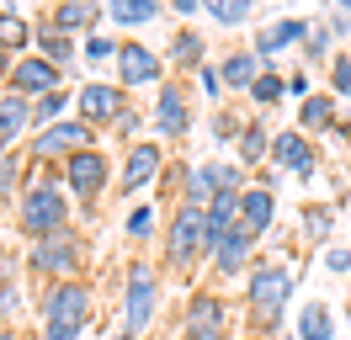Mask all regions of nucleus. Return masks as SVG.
<instances>
[{"instance_id": "f257e3e1", "label": "nucleus", "mask_w": 351, "mask_h": 340, "mask_svg": "<svg viewBox=\"0 0 351 340\" xmlns=\"http://www.w3.org/2000/svg\"><path fill=\"white\" fill-rule=\"evenodd\" d=\"M90 319V293L80 282H59L43 298V340H80Z\"/></svg>"}, {"instance_id": "f03ea898", "label": "nucleus", "mask_w": 351, "mask_h": 340, "mask_svg": "<svg viewBox=\"0 0 351 340\" xmlns=\"http://www.w3.org/2000/svg\"><path fill=\"white\" fill-rule=\"evenodd\" d=\"M64 218H69L64 191L53 186V181H38V186H27V197H22V218H16L27 234L48 239V234H59V229H64Z\"/></svg>"}, {"instance_id": "7ed1b4c3", "label": "nucleus", "mask_w": 351, "mask_h": 340, "mask_svg": "<svg viewBox=\"0 0 351 340\" xmlns=\"http://www.w3.org/2000/svg\"><path fill=\"white\" fill-rule=\"evenodd\" d=\"M287 298H293V271L287 266H261V271L250 276V308H256V319H261L266 330L282 319Z\"/></svg>"}, {"instance_id": "20e7f679", "label": "nucleus", "mask_w": 351, "mask_h": 340, "mask_svg": "<svg viewBox=\"0 0 351 340\" xmlns=\"http://www.w3.org/2000/svg\"><path fill=\"white\" fill-rule=\"evenodd\" d=\"M165 250H171V260L176 266H186V260H197L202 250H208V223H202V208H186L176 212V223H171V234H165Z\"/></svg>"}, {"instance_id": "39448f33", "label": "nucleus", "mask_w": 351, "mask_h": 340, "mask_svg": "<svg viewBox=\"0 0 351 340\" xmlns=\"http://www.w3.org/2000/svg\"><path fill=\"white\" fill-rule=\"evenodd\" d=\"M149 319H154V271L144 266V260H133V271H128V298H123V330H128V335H138Z\"/></svg>"}, {"instance_id": "423d86ee", "label": "nucleus", "mask_w": 351, "mask_h": 340, "mask_svg": "<svg viewBox=\"0 0 351 340\" xmlns=\"http://www.w3.org/2000/svg\"><path fill=\"white\" fill-rule=\"evenodd\" d=\"M53 90H59V69H53L43 53L11 64V96H38V101H43V96H53Z\"/></svg>"}, {"instance_id": "0eeeda50", "label": "nucleus", "mask_w": 351, "mask_h": 340, "mask_svg": "<svg viewBox=\"0 0 351 340\" xmlns=\"http://www.w3.org/2000/svg\"><path fill=\"white\" fill-rule=\"evenodd\" d=\"M32 266H38V271H53V276H69L75 271V266H80V239H75V234H48V239H38V250H32Z\"/></svg>"}, {"instance_id": "6e6552de", "label": "nucleus", "mask_w": 351, "mask_h": 340, "mask_svg": "<svg viewBox=\"0 0 351 340\" xmlns=\"http://www.w3.org/2000/svg\"><path fill=\"white\" fill-rule=\"evenodd\" d=\"M160 170H165V154H160V149H154V144H133V149H128V160H123V175H117V186L133 197V191L154 186V175H160Z\"/></svg>"}, {"instance_id": "1a4fd4ad", "label": "nucleus", "mask_w": 351, "mask_h": 340, "mask_svg": "<svg viewBox=\"0 0 351 340\" xmlns=\"http://www.w3.org/2000/svg\"><path fill=\"white\" fill-rule=\"evenodd\" d=\"M64 181L75 191H80V197H96V191L107 186V160H101V154H96V149H80V154H69V165H64Z\"/></svg>"}, {"instance_id": "9d476101", "label": "nucleus", "mask_w": 351, "mask_h": 340, "mask_svg": "<svg viewBox=\"0 0 351 340\" xmlns=\"http://www.w3.org/2000/svg\"><path fill=\"white\" fill-rule=\"evenodd\" d=\"M223 335V303L213 293H202L186 303V340H219Z\"/></svg>"}, {"instance_id": "9b49d317", "label": "nucleus", "mask_w": 351, "mask_h": 340, "mask_svg": "<svg viewBox=\"0 0 351 340\" xmlns=\"http://www.w3.org/2000/svg\"><path fill=\"white\" fill-rule=\"evenodd\" d=\"M86 138H90V123H53V127H43L38 138H32V154L38 160H48V154H64V149H86Z\"/></svg>"}, {"instance_id": "f8f14e48", "label": "nucleus", "mask_w": 351, "mask_h": 340, "mask_svg": "<svg viewBox=\"0 0 351 340\" xmlns=\"http://www.w3.org/2000/svg\"><path fill=\"white\" fill-rule=\"evenodd\" d=\"M117 75H123V85H154V80H160V59H154V48H144V42H123V53H117Z\"/></svg>"}, {"instance_id": "ddd939ff", "label": "nucleus", "mask_w": 351, "mask_h": 340, "mask_svg": "<svg viewBox=\"0 0 351 340\" xmlns=\"http://www.w3.org/2000/svg\"><path fill=\"white\" fill-rule=\"evenodd\" d=\"M128 106H123V90L117 85H86L80 90V117L86 123H117Z\"/></svg>"}, {"instance_id": "4468645a", "label": "nucleus", "mask_w": 351, "mask_h": 340, "mask_svg": "<svg viewBox=\"0 0 351 340\" xmlns=\"http://www.w3.org/2000/svg\"><path fill=\"white\" fill-rule=\"evenodd\" d=\"M186 123H192V112H186V96L176 90V85H165L160 90V101H154V133H186Z\"/></svg>"}, {"instance_id": "2eb2a0df", "label": "nucleus", "mask_w": 351, "mask_h": 340, "mask_svg": "<svg viewBox=\"0 0 351 340\" xmlns=\"http://www.w3.org/2000/svg\"><path fill=\"white\" fill-rule=\"evenodd\" d=\"M308 32H314L308 21H298V16H282V21H271V27L261 32V42H256V53H261V59H271V53H282L287 42H304Z\"/></svg>"}, {"instance_id": "dca6fc26", "label": "nucleus", "mask_w": 351, "mask_h": 340, "mask_svg": "<svg viewBox=\"0 0 351 340\" xmlns=\"http://www.w3.org/2000/svg\"><path fill=\"white\" fill-rule=\"evenodd\" d=\"M271 160L287 165V170H298V175H308V170H314V149H308L304 133H277V138H271Z\"/></svg>"}, {"instance_id": "f3484780", "label": "nucleus", "mask_w": 351, "mask_h": 340, "mask_svg": "<svg viewBox=\"0 0 351 340\" xmlns=\"http://www.w3.org/2000/svg\"><path fill=\"white\" fill-rule=\"evenodd\" d=\"M27 123H32V101L27 96H0V149L16 144L27 133Z\"/></svg>"}, {"instance_id": "a211bd4d", "label": "nucleus", "mask_w": 351, "mask_h": 340, "mask_svg": "<svg viewBox=\"0 0 351 340\" xmlns=\"http://www.w3.org/2000/svg\"><path fill=\"white\" fill-rule=\"evenodd\" d=\"M256 80H261V53H256V48L223 59V85H229V90H256Z\"/></svg>"}, {"instance_id": "6ab92c4d", "label": "nucleus", "mask_w": 351, "mask_h": 340, "mask_svg": "<svg viewBox=\"0 0 351 340\" xmlns=\"http://www.w3.org/2000/svg\"><path fill=\"white\" fill-rule=\"evenodd\" d=\"M208 255H213V266H219V271H240L245 255H250V229H245V223H240V229H229Z\"/></svg>"}, {"instance_id": "aec40b11", "label": "nucleus", "mask_w": 351, "mask_h": 340, "mask_svg": "<svg viewBox=\"0 0 351 340\" xmlns=\"http://www.w3.org/2000/svg\"><path fill=\"white\" fill-rule=\"evenodd\" d=\"M271 212H277V202H271V191H261V186H245V197H240V223L250 234H261L266 223H271Z\"/></svg>"}, {"instance_id": "412c9836", "label": "nucleus", "mask_w": 351, "mask_h": 340, "mask_svg": "<svg viewBox=\"0 0 351 340\" xmlns=\"http://www.w3.org/2000/svg\"><path fill=\"white\" fill-rule=\"evenodd\" d=\"M335 335V319H330L325 303H304V314H298V340H330Z\"/></svg>"}, {"instance_id": "4be33fe9", "label": "nucleus", "mask_w": 351, "mask_h": 340, "mask_svg": "<svg viewBox=\"0 0 351 340\" xmlns=\"http://www.w3.org/2000/svg\"><path fill=\"white\" fill-rule=\"evenodd\" d=\"M107 16L117 21V27H144V21L160 16V5H154V0H112Z\"/></svg>"}, {"instance_id": "5701e85b", "label": "nucleus", "mask_w": 351, "mask_h": 340, "mask_svg": "<svg viewBox=\"0 0 351 340\" xmlns=\"http://www.w3.org/2000/svg\"><path fill=\"white\" fill-rule=\"evenodd\" d=\"M96 16H101V11H96V5H80V0H69V5H59V11H53V32H80V27H96Z\"/></svg>"}, {"instance_id": "b1692460", "label": "nucleus", "mask_w": 351, "mask_h": 340, "mask_svg": "<svg viewBox=\"0 0 351 340\" xmlns=\"http://www.w3.org/2000/svg\"><path fill=\"white\" fill-rule=\"evenodd\" d=\"M27 21L16 16V11H0V53H11V48H27Z\"/></svg>"}, {"instance_id": "393cba45", "label": "nucleus", "mask_w": 351, "mask_h": 340, "mask_svg": "<svg viewBox=\"0 0 351 340\" xmlns=\"http://www.w3.org/2000/svg\"><path fill=\"white\" fill-rule=\"evenodd\" d=\"M330 117H335V101L330 96H304V112H298V123L314 133V127H330Z\"/></svg>"}, {"instance_id": "a878e982", "label": "nucleus", "mask_w": 351, "mask_h": 340, "mask_svg": "<svg viewBox=\"0 0 351 340\" xmlns=\"http://www.w3.org/2000/svg\"><path fill=\"white\" fill-rule=\"evenodd\" d=\"M171 59H176V69H186V64H197V69H202V38H197V32H181V38L171 42Z\"/></svg>"}, {"instance_id": "bb28decb", "label": "nucleus", "mask_w": 351, "mask_h": 340, "mask_svg": "<svg viewBox=\"0 0 351 340\" xmlns=\"http://www.w3.org/2000/svg\"><path fill=\"white\" fill-rule=\"evenodd\" d=\"M43 59L53 64V69H59V64H69V59H75V42H69L64 32H43Z\"/></svg>"}, {"instance_id": "cd10ccee", "label": "nucleus", "mask_w": 351, "mask_h": 340, "mask_svg": "<svg viewBox=\"0 0 351 340\" xmlns=\"http://www.w3.org/2000/svg\"><path fill=\"white\" fill-rule=\"evenodd\" d=\"M208 11H213L219 27H240V21L250 16V0H219V5H208Z\"/></svg>"}, {"instance_id": "c85d7f7f", "label": "nucleus", "mask_w": 351, "mask_h": 340, "mask_svg": "<svg viewBox=\"0 0 351 340\" xmlns=\"http://www.w3.org/2000/svg\"><path fill=\"white\" fill-rule=\"evenodd\" d=\"M240 154H245V160H261V154H271L266 127H240Z\"/></svg>"}, {"instance_id": "c756f323", "label": "nucleus", "mask_w": 351, "mask_h": 340, "mask_svg": "<svg viewBox=\"0 0 351 340\" xmlns=\"http://www.w3.org/2000/svg\"><path fill=\"white\" fill-rule=\"evenodd\" d=\"M80 48H86V59H90V64H101V59H117V53H123V42H112V38H96V32H90V38L80 42Z\"/></svg>"}, {"instance_id": "7c9ffc66", "label": "nucleus", "mask_w": 351, "mask_h": 340, "mask_svg": "<svg viewBox=\"0 0 351 340\" xmlns=\"http://www.w3.org/2000/svg\"><path fill=\"white\" fill-rule=\"evenodd\" d=\"M282 90H287V80H277V75H261L250 96H256V101H261V106H271V101H282Z\"/></svg>"}, {"instance_id": "2f4dec72", "label": "nucleus", "mask_w": 351, "mask_h": 340, "mask_svg": "<svg viewBox=\"0 0 351 340\" xmlns=\"http://www.w3.org/2000/svg\"><path fill=\"white\" fill-rule=\"evenodd\" d=\"M64 101H69V96H64V90H53V96H43V101H38V106H32V117H38V123H53V117H59V112H64Z\"/></svg>"}, {"instance_id": "473e14b6", "label": "nucleus", "mask_w": 351, "mask_h": 340, "mask_svg": "<svg viewBox=\"0 0 351 340\" xmlns=\"http://www.w3.org/2000/svg\"><path fill=\"white\" fill-rule=\"evenodd\" d=\"M330 80H335L341 96H351V59H346V53H341V59H330Z\"/></svg>"}, {"instance_id": "72a5a7b5", "label": "nucleus", "mask_w": 351, "mask_h": 340, "mask_svg": "<svg viewBox=\"0 0 351 340\" xmlns=\"http://www.w3.org/2000/svg\"><path fill=\"white\" fill-rule=\"evenodd\" d=\"M149 229H154V208H133V218H128V234H133V239H144Z\"/></svg>"}, {"instance_id": "f704fd0d", "label": "nucleus", "mask_w": 351, "mask_h": 340, "mask_svg": "<svg viewBox=\"0 0 351 340\" xmlns=\"http://www.w3.org/2000/svg\"><path fill=\"white\" fill-rule=\"evenodd\" d=\"M197 75H202V90H208V96L219 101V90H223V69H213V64H202Z\"/></svg>"}, {"instance_id": "c9c22d12", "label": "nucleus", "mask_w": 351, "mask_h": 340, "mask_svg": "<svg viewBox=\"0 0 351 340\" xmlns=\"http://www.w3.org/2000/svg\"><path fill=\"white\" fill-rule=\"evenodd\" d=\"M325 234H330V212L314 208V212H308V239H325Z\"/></svg>"}, {"instance_id": "e433bc0d", "label": "nucleus", "mask_w": 351, "mask_h": 340, "mask_svg": "<svg viewBox=\"0 0 351 340\" xmlns=\"http://www.w3.org/2000/svg\"><path fill=\"white\" fill-rule=\"evenodd\" d=\"M308 42H314L308 53H314V59H325V53H330V27H314V32H308Z\"/></svg>"}, {"instance_id": "4c0bfd02", "label": "nucleus", "mask_w": 351, "mask_h": 340, "mask_svg": "<svg viewBox=\"0 0 351 340\" xmlns=\"http://www.w3.org/2000/svg\"><path fill=\"white\" fill-rule=\"evenodd\" d=\"M11 186H16V160L5 154V160H0V197H5Z\"/></svg>"}, {"instance_id": "58836bf2", "label": "nucleus", "mask_w": 351, "mask_h": 340, "mask_svg": "<svg viewBox=\"0 0 351 340\" xmlns=\"http://www.w3.org/2000/svg\"><path fill=\"white\" fill-rule=\"evenodd\" d=\"M325 266L330 271H351V250H325Z\"/></svg>"}, {"instance_id": "ea45409f", "label": "nucleus", "mask_w": 351, "mask_h": 340, "mask_svg": "<svg viewBox=\"0 0 351 340\" xmlns=\"http://www.w3.org/2000/svg\"><path fill=\"white\" fill-rule=\"evenodd\" d=\"M11 308H16V287L5 282V287H0V314H11Z\"/></svg>"}, {"instance_id": "a19ab883", "label": "nucleus", "mask_w": 351, "mask_h": 340, "mask_svg": "<svg viewBox=\"0 0 351 340\" xmlns=\"http://www.w3.org/2000/svg\"><path fill=\"white\" fill-rule=\"evenodd\" d=\"M0 75H11V64H5V53H0Z\"/></svg>"}, {"instance_id": "79ce46f5", "label": "nucleus", "mask_w": 351, "mask_h": 340, "mask_svg": "<svg viewBox=\"0 0 351 340\" xmlns=\"http://www.w3.org/2000/svg\"><path fill=\"white\" fill-rule=\"evenodd\" d=\"M0 340H11V335H5V330H0Z\"/></svg>"}, {"instance_id": "37998d69", "label": "nucleus", "mask_w": 351, "mask_h": 340, "mask_svg": "<svg viewBox=\"0 0 351 340\" xmlns=\"http://www.w3.org/2000/svg\"><path fill=\"white\" fill-rule=\"evenodd\" d=\"M250 340H261V335H250Z\"/></svg>"}, {"instance_id": "c03bdc74", "label": "nucleus", "mask_w": 351, "mask_h": 340, "mask_svg": "<svg viewBox=\"0 0 351 340\" xmlns=\"http://www.w3.org/2000/svg\"><path fill=\"white\" fill-rule=\"evenodd\" d=\"M117 340H128V335H117Z\"/></svg>"}]
</instances>
